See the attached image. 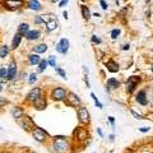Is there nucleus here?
<instances>
[{
	"label": "nucleus",
	"instance_id": "4468645a",
	"mask_svg": "<svg viewBox=\"0 0 153 153\" xmlns=\"http://www.w3.org/2000/svg\"><path fill=\"white\" fill-rule=\"evenodd\" d=\"M106 88L107 91H110V89H115V88H117L119 86H120V82L117 81V79H115V78H110V79H107V83H106Z\"/></svg>",
	"mask_w": 153,
	"mask_h": 153
},
{
	"label": "nucleus",
	"instance_id": "5701e85b",
	"mask_svg": "<svg viewBox=\"0 0 153 153\" xmlns=\"http://www.w3.org/2000/svg\"><path fill=\"white\" fill-rule=\"evenodd\" d=\"M28 31H30V25L27 23H22L18 28V33H21L22 36H25V33H27Z\"/></svg>",
	"mask_w": 153,
	"mask_h": 153
},
{
	"label": "nucleus",
	"instance_id": "aec40b11",
	"mask_svg": "<svg viewBox=\"0 0 153 153\" xmlns=\"http://www.w3.org/2000/svg\"><path fill=\"white\" fill-rule=\"evenodd\" d=\"M21 40H22V35H21V33H17V35L14 36L13 41H12V49H17V47L19 46V44H21Z\"/></svg>",
	"mask_w": 153,
	"mask_h": 153
},
{
	"label": "nucleus",
	"instance_id": "c85d7f7f",
	"mask_svg": "<svg viewBox=\"0 0 153 153\" xmlns=\"http://www.w3.org/2000/svg\"><path fill=\"white\" fill-rule=\"evenodd\" d=\"M120 32H121V31L119 30V28H115V30H112L111 31V37L114 38V40H116V38L119 37V35H120Z\"/></svg>",
	"mask_w": 153,
	"mask_h": 153
},
{
	"label": "nucleus",
	"instance_id": "37998d69",
	"mask_svg": "<svg viewBox=\"0 0 153 153\" xmlns=\"http://www.w3.org/2000/svg\"><path fill=\"white\" fill-rule=\"evenodd\" d=\"M123 49H124V50H129V45H124Z\"/></svg>",
	"mask_w": 153,
	"mask_h": 153
},
{
	"label": "nucleus",
	"instance_id": "a878e982",
	"mask_svg": "<svg viewBox=\"0 0 153 153\" xmlns=\"http://www.w3.org/2000/svg\"><path fill=\"white\" fill-rule=\"evenodd\" d=\"M47 65H49L47 60H41V61L38 63V70H40V72H44V70L46 69Z\"/></svg>",
	"mask_w": 153,
	"mask_h": 153
},
{
	"label": "nucleus",
	"instance_id": "6ab92c4d",
	"mask_svg": "<svg viewBox=\"0 0 153 153\" xmlns=\"http://www.w3.org/2000/svg\"><path fill=\"white\" fill-rule=\"evenodd\" d=\"M28 59H30L31 65H38V63L41 61V59H40V56L37 54H31V55L28 56Z\"/></svg>",
	"mask_w": 153,
	"mask_h": 153
},
{
	"label": "nucleus",
	"instance_id": "f257e3e1",
	"mask_svg": "<svg viewBox=\"0 0 153 153\" xmlns=\"http://www.w3.org/2000/svg\"><path fill=\"white\" fill-rule=\"evenodd\" d=\"M18 124L23 127L24 130H27V132H30V130H32L35 126V123L32 121V119L30 117V116H22L21 119H18Z\"/></svg>",
	"mask_w": 153,
	"mask_h": 153
},
{
	"label": "nucleus",
	"instance_id": "c03bdc74",
	"mask_svg": "<svg viewBox=\"0 0 153 153\" xmlns=\"http://www.w3.org/2000/svg\"><path fill=\"white\" fill-rule=\"evenodd\" d=\"M63 15H64V18H68V12H64Z\"/></svg>",
	"mask_w": 153,
	"mask_h": 153
},
{
	"label": "nucleus",
	"instance_id": "a19ab883",
	"mask_svg": "<svg viewBox=\"0 0 153 153\" xmlns=\"http://www.w3.org/2000/svg\"><path fill=\"white\" fill-rule=\"evenodd\" d=\"M109 139H110V140H114V139H115V135H114V134H110V135H109Z\"/></svg>",
	"mask_w": 153,
	"mask_h": 153
},
{
	"label": "nucleus",
	"instance_id": "2eb2a0df",
	"mask_svg": "<svg viewBox=\"0 0 153 153\" xmlns=\"http://www.w3.org/2000/svg\"><path fill=\"white\" fill-rule=\"evenodd\" d=\"M28 8L31 10H41L42 9V5L38 0H28Z\"/></svg>",
	"mask_w": 153,
	"mask_h": 153
},
{
	"label": "nucleus",
	"instance_id": "423d86ee",
	"mask_svg": "<svg viewBox=\"0 0 153 153\" xmlns=\"http://www.w3.org/2000/svg\"><path fill=\"white\" fill-rule=\"evenodd\" d=\"M32 134H33V138H35L37 142H44L45 139H46L47 135H49L42 127H37V126H36V129L33 130Z\"/></svg>",
	"mask_w": 153,
	"mask_h": 153
},
{
	"label": "nucleus",
	"instance_id": "58836bf2",
	"mask_svg": "<svg viewBox=\"0 0 153 153\" xmlns=\"http://www.w3.org/2000/svg\"><path fill=\"white\" fill-rule=\"evenodd\" d=\"M139 130L142 133H147V132H149V127H140Z\"/></svg>",
	"mask_w": 153,
	"mask_h": 153
},
{
	"label": "nucleus",
	"instance_id": "1a4fd4ad",
	"mask_svg": "<svg viewBox=\"0 0 153 153\" xmlns=\"http://www.w3.org/2000/svg\"><path fill=\"white\" fill-rule=\"evenodd\" d=\"M69 97H68V105H70V106H79L81 105V100H79V97L75 95V93H73V92H70L69 95Z\"/></svg>",
	"mask_w": 153,
	"mask_h": 153
},
{
	"label": "nucleus",
	"instance_id": "9b49d317",
	"mask_svg": "<svg viewBox=\"0 0 153 153\" xmlns=\"http://www.w3.org/2000/svg\"><path fill=\"white\" fill-rule=\"evenodd\" d=\"M5 4H7L8 8L10 9H17V8H21L23 1L22 0H5Z\"/></svg>",
	"mask_w": 153,
	"mask_h": 153
},
{
	"label": "nucleus",
	"instance_id": "b1692460",
	"mask_svg": "<svg viewBox=\"0 0 153 153\" xmlns=\"http://www.w3.org/2000/svg\"><path fill=\"white\" fill-rule=\"evenodd\" d=\"M82 14H83V18L87 19V21L91 18V12H89V9L86 7V5H83V7H82Z\"/></svg>",
	"mask_w": 153,
	"mask_h": 153
},
{
	"label": "nucleus",
	"instance_id": "7c9ffc66",
	"mask_svg": "<svg viewBox=\"0 0 153 153\" xmlns=\"http://www.w3.org/2000/svg\"><path fill=\"white\" fill-rule=\"evenodd\" d=\"M55 70H56V73H58V74L60 75V76H63V78H66V74H65V72H64L63 69H60V68H56V66H55Z\"/></svg>",
	"mask_w": 153,
	"mask_h": 153
},
{
	"label": "nucleus",
	"instance_id": "ddd939ff",
	"mask_svg": "<svg viewBox=\"0 0 153 153\" xmlns=\"http://www.w3.org/2000/svg\"><path fill=\"white\" fill-rule=\"evenodd\" d=\"M46 101H45V98L42 97H40V98H37L36 101H33V106L36 107L37 110H44V109H46Z\"/></svg>",
	"mask_w": 153,
	"mask_h": 153
},
{
	"label": "nucleus",
	"instance_id": "f3484780",
	"mask_svg": "<svg viewBox=\"0 0 153 153\" xmlns=\"http://www.w3.org/2000/svg\"><path fill=\"white\" fill-rule=\"evenodd\" d=\"M12 116L14 119H21L22 116H23V110L21 109V107H14V109H12Z\"/></svg>",
	"mask_w": 153,
	"mask_h": 153
},
{
	"label": "nucleus",
	"instance_id": "4c0bfd02",
	"mask_svg": "<svg viewBox=\"0 0 153 153\" xmlns=\"http://www.w3.org/2000/svg\"><path fill=\"white\" fill-rule=\"evenodd\" d=\"M101 7L103 10H107V4H106V1H103V0H101Z\"/></svg>",
	"mask_w": 153,
	"mask_h": 153
},
{
	"label": "nucleus",
	"instance_id": "c9c22d12",
	"mask_svg": "<svg viewBox=\"0 0 153 153\" xmlns=\"http://www.w3.org/2000/svg\"><path fill=\"white\" fill-rule=\"evenodd\" d=\"M68 1H69V0H60V3H59V7H60V8L65 7V5L68 4Z\"/></svg>",
	"mask_w": 153,
	"mask_h": 153
},
{
	"label": "nucleus",
	"instance_id": "39448f33",
	"mask_svg": "<svg viewBox=\"0 0 153 153\" xmlns=\"http://www.w3.org/2000/svg\"><path fill=\"white\" fill-rule=\"evenodd\" d=\"M69 50V40L68 38H61L59 44L56 45V51L60 54H66Z\"/></svg>",
	"mask_w": 153,
	"mask_h": 153
},
{
	"label": "nucleus",
	"instance_id": "2f4dec72",
	"mask_svg": "<svg viewBox=\"0 0 153 153\" xmlns=\"http://www.w3.org/2000/svg\"><path fill=\"white\" fill-rule=\"evenodd\" d=\"M47 63H49L50 66H56V63H55V56H50V59L47 60Z\"/></svg>",
	"mask_w": 153,
	"mask_h": 153
},
{
	"label": "nucleus",
	"instance_id": "f704fd0d",
	"mask_svg": "<svg viewBox=\"0 0 153 153\" xmlns=\"http://www.w3.org/2000/svg\"><path fill=\"white\" fill-rule=\"evenodd\" d=\"M92 42L93 44H101V40L98 37H96V36H92Z\"/></svg>",
	"mask_w": 153,
	"mask_h": 153
},
{
	"label": "nucleus",
	"instance_id": "473e14b6",
	"mask_svg": "<svg viewBox=\"0 0 153 153\" xmlns=\"http://www.w3.org/2000/svg\"><path fill=\"white\" fill-rule=\"evenodd\" d=\"M35 23H36V24H42V23H45V21H44V19H42L40 15H37V17L35 18Z\"/></svg>",
	"mask_w": 153,
	"mask_h": 153
},
{
	"label": "nucleus",
	"instance_id": "393cba45",
	"mask_svg": "<svg viewBox=\"0 0 153 153\" xmlns=\"http://www.w3.org/2000/svg\"><path fill=\"white\" fill-rule=\"evenodd\" d=\"M8 54H9V47L7 45L1 46V49H0V58H5V56H8Z\"/></svg>",
	"mask_w": 153,
	"mask_h": 153
},
{
	"label": "nucleus",
	"instance_id": "7ed1b4c3",
	"mask_svg": "<svg viewBox=\"0 0 153 153\" xmlns=\"http://www.w3.org/2000/svg\"><path fill=\"white\" fill-rule=\"evenodd\" d=\"M139 82H140L139 76H137V75L130 76V78L126 81V91L129 93L134 92V89L137 88V86H138V83H139Z\"/></svg>",
	"mask_w": 153,
	"mask_h": 153
},
{
	"label": "nucleus",
	"instance_id": "79ce46f5",
	"mask_svg": "<svg viewBox=\"0 0 153 153\" xmlns=\"http://www.w3.org/2000/svg\"><path fill=\"white\" fill-rule=\"evenodd\" d=\"M97 133L100 134V137H103V134H102V130H101V129H97Z\"/></svg>",
	"mask_w": 153,
	"mask_h": 153
},
{
	"label": "nucleus",
	"instance_id": "dca6fc26",
	"mask_svg": "<svg viewBox=\"0 0 153 153\" xmlns=\"http://www.w3.org/2000/svg\"><path fill=\"white\" fill-rule=\"evenodd\" d=\"M15 75H17V68H15V65H10L9 69H8L7 79H9V81H13V79L15 78Z\"/></svg>",
	"mask_w": 153,
	"mask_h": 153
},
{
	"label": "nucleus",
	"instance_id": "ea45409f",
	"mask_svg": "<svg viewBox=\"0 0 153 153\" xmlns=\"http://www.w3.org/2000/svg\"><path fill=\"white\" fill-rule=\"evenodd\" d=\"M5 102H7V101H5V98H1V97H0V106H1V105H4Z\"/></svg>",
	"mask_w": 153,
	"mask_h": 153
},
{
	"label": "nucleus",
	"instance_id": "0eeeda50",
	"mask_svg": "<svg viewBox=\"0 0 153 153\" xmlns=\"http://www.w3.org/2000/svg\"><path fill=\"white\" fill-rule=\"evenodd\" d=\"M78 116H79V120H81L82 123H88L89 121V112L87 111L86 107H79Z\"/></svg>",
	"mask_w": 153,
	"mask_h": 153
},
{
	"label": "nucleus",
	"instance_id": "4be33fe9",
	"mask_svg": "<svg viewBox=\"0 0 153 153\" xmlns=\"http://www.w3.org/2000/svg\"><path fill=\"white\" fill-rule=\"evenodd\" d=\"M56 27H58V21H56V19H51L50 22H47V23H46V30H47V32H51V31L55 30Z\"/></svg>",
	"mask_w": 153,
	"mask_h": 153
},
{
	"label": "nucleus",
	"instance_id": "de8ad7c7",
	"mask_svg": "<svg viewBox=\"0 0 153 153\" xmlns=\"http://www.w3.org/2000/svg\"><path fill=\"white\" fill-rule=\"evenodd\" d=\"M151 70H152V72H153V66H152V69H151Z\"/></svg>",
	"mask_w": 153,
	"mask_h": 153
},
{
	"label": "nucleus",
	"instance_id": "e433bc0d",
	"mask_svg": "<svg viewBox=\"0 0 153 153\" xmlns=\"http://www.w3.org/2000/svg\"><path fill=\"white\" fill-rule=\"evenodd\" d=\"M109 121L111 123L112 127H114V126H115V117H114V116H109Z\"/></svg>",
	"mask_w": 153,
	"mask_h": 153
},
{
	"label": "nucleus",
	"instance_id": "72a5a7b5",
	"mask_svg": "<svg viewBox=\"0 0 153 153\" xmlns=\"http://www.w3.org/2000/svg\"><path fill=\"white\" fill-rule=\"evenodd\" d=\"M132 115L134 116L135 119H138V120H142V119H143V116H142V115H139V114H137V112H135V111H133V110H132Z\"/></svg>",
	"mask_w": 153,
	"mask_h": 153
},
{
	"label": "nucleus",
	"instance_id": "6e6552de",
	"mask_svg": "<svg viewBox=\"0 0 153 153\" xmlns=\"http://www.w3.org/2000/svg\"><path fill=\"white\" fill-rule=\"evenodd\" d=\"M41 97V89L40 88H33V89H31L30 92H28V95H27V100L28 101H36L37 98Z\"/></svg>",
	"mask_w": 153,
	"mask_h": 153
},
{
	"label": "nucleus",
	"instance_id": "c756f323",
	"mask_svg": "<svg viewBox=\"0 0 153 153\" xmlns=\"http://www.w3.org/2000/svg\"><path fill=\"white\" fill-rule=\"evenodd\" d=\"M8 75V69L5 68H0V79H5Z\"/></svg>",
	"mask_w": 153,
	"mask_h": 153
},
{
	"label": "nucleus",
	"instance_id": "a18cd8bd",
	"mask_svg": "<svg viewBox=\"0 0 153 153\" xmlns=\"http://www.w3.org/2000/svg\"><path fill=\"white\" fill-rule=\"evenodd\" d=\"M3 91V84H1V82H0V92Z\"/></svg>",
	"mask_w": 153,
	"mask_h": 153
},
{
	"label": "nucleus",
	"instance_id": "49530a36",
	"mask_svg": "<svg viewBox=\"0 0 153 153\" xmlns=\"http://www.w3.org/2000/svg\"><path fill=\"white\" fill-rule=\"evenodd\" d=\"M52 1H54V3H56V1H60V0H52Z\"/></svg>",
	"mask_w": 153,
	"mask_h": 153
},
{
	"label": "nucleus",
	"instance_id": "20e7f679",
	"mask_svg": "<svg viewBox=\"0 0 153 153\" xmlns=\"http://www.w3.org/2000/svg\"><path fill=\"white\" fill-rule=\"evenodd\" d=\"M66 91H65L64 88H61V87H58V88H55L52 91V98L55 101H63L65 97H66Z\"/></svg>",
	"mask_w": 153,
	"mask_h": 153
},
{
	"label": "nucleus",
	"instance_id": "9d476101",
	"mask_svg": "<svg viewBox=\"0 0 153 153\" xmlns=\"http://www.w3.org/2000/svg\"><path fill=\"white\" fill-rule=\"evenodd\" d=\"M135 100H137V102L140 103L142 106H147V105H148V100L146 98V91H139L137 97H135Z\"/></svg>",
	"mask_w": 153,
	"mask_h": 153
},
{
	"label": "nucleus",
	"instance_id": "bb28decb",
	"mask_svg": "<svg viewBox=\"0 0 153 153\" xmlns=\"http://www.w3.org/2000/svg\"><path fill=\"white\" fill-rule=\"evenodd\" d=\"M91 97H92V98H93V101H95L96 106H97V107H98V109H103V106H102V103H101V102H100V101H98V98H97V97H96V95H95V93H91Z\"/></svg>",
	"mask_w": 153,
	"mask_h": 153
},
{
	"label": "nucleus",
	"instance_id": "f03ea898",
	"mask_svg": "<svg viewBox=\"0 0 153 153\" xmlns=\"http://www.w3.org/2000/svg\"><path fill=\"white\" fill-rule=\"evenodd\" d=\"M69 148V144L65 139H55V143H54V149L59 153H65Z\"/></svg>",
	"mask_w": 153,
	"mask_h": 153
},
{
	"label": "nucleus",
	"instance_id": "a211bd4d",
	"mask_svg": "<svg viewBox=\"0 0 153 153\" xmlns=\"http://www.w3.org/2000/svg\"><path fill=\"white\" fill-rule=\"evenodd\" d=\"M33 51H35L36 54H44V52H46V51H47V45L40 44V45H37V46L33 47Z\"/></svg>",
	"mask_w": 153,
	"mask_h": 153
},
{
	"label": "nucleus",
	"instance_id": "f8f14e48",
	"mask_svg": "<svg viewBox=\"0 0 153 153\" xmlns=\"http://www.w3.org/2000/svg\"><path fill=\"white\" fill-rule=\"evenodd\" d=\"M40 36H41V32H40L38 30L28 31V32L25 33V38L30 40V41H32V40H37V38H40Z\"/></svg>",
	"mask_w": 153,
	"mask_h": 153
},
{
	"label": "nucleus",
	"instance_id": "cd10ccee",
	"mask_svg": "<svg viewBox=\"0 0 153 153\" xmlns=\"http://www.w3.org/2000/svg\"><path fill=\"white\" fill-rule=\"evenodd\" d=\"M36 81H37V74H36V73H32V74L30 75V78H28V83L33 84V83H36Z\"/></svg>",
	"mask_w": 153,
	"mask_h": 153
},
{
	"label": "nucleus",
	"instance_id": "412c9836",
	"mask_svg": "<svg viewBox=\"0 0 153 153\" xmlns=\"http://www.w3.org/2000/svg\"><path fill=\"white\" fill-rule=\"evenodd\" d=\"M106 66H107V70L111 73H116L119 70V65L116 63H114V61H109V63L106 64Z\"/></svg>",
	"mask_w": 153,
	"mask_h": 153
}]
</instances>
